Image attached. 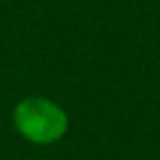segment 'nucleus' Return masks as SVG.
<instances>
[{
    "label": "nucleus",
    "mask_w": 160,
    "mask_h": 160,
    "mask_svg": "<svg viewBox=\"0 0 160 160\" xmlns=\"http://www.w3.org/2000/svg\"><path fill=\"white\" fill-rule=\"evenodd\" d=\"M12 126L31 144L51 146L67 136L69 116L55 99L45 95H28L12 108Z\"/></svg>",
    "instance_id": "1"
}]
</instances>
